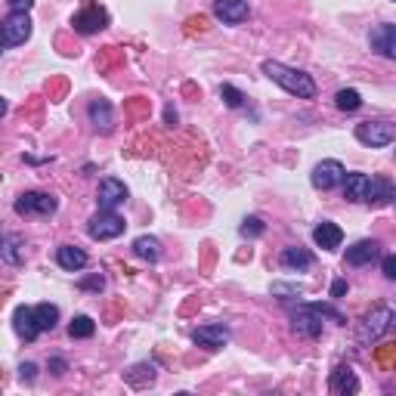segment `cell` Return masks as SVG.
<instances>
[{
  "instance_id": "cell-33",
  "label": "cell",
  "mask_w": 396,
  "mask_h": 396,
  "mask_svg": "<svg viewBox=\"0 0 396 396\" xmlns=\"http://www.w3.org/2000/svg\"><path fill=\"white\" fill-rule=\"evenodd\" d=\"M34 0H10V13H28Z\"/></svg>"
},
{
  "instance_id": "cell-11",
  "label": "cell",
  "mask_w": 396,
  "mask_h": 396,
  "mask_svg": "<svg viewBox=\"0 0 396 396\" xmlns=\"http://www.w3.org/2000/svg\"><path fill=\"white\" fill-rule=\"evenodd\" d=\"M192 340H196L198 347H207V350H220V347L229 340V328L226 325H220V322L198 325V328L192 331Z\"/></svg>"
},
{
  "instance_id": "cell-9",
  "label": "cell",
  "mask_w": 396,
  "mask_h": 396,
  "mask_svg": "<svg viewBox=\"0 0 396 396\" xmlns=\"http://www.w3.org/2000/svg\"><path fill=\"white\" fill-rule=\"evenodd\" d=\"M344 165L335 158H328V161H319V165L313 167V186L316 189H322V192H328V189H335V186L344 183Z\"/></svg>"
},
{
  "instance_id": "cell-32",
  "label": "cell",
  "mask_w": 396,
  "mask_h": 396,
  "mask_svg": "<svg viewBox=\"0 0 396 396\" xmlns=\"http://www.w3.org/2000/svg\"><path fill=\"white\" fill-rule=\"evenodd\" d=\"M347 288H350V285H347V279H335V285H331V298L340 300L347 294Z\"/></svg>"
},
{
  "instance_id": "cell-20",
  "label": "cell",
  "mask_w": 396,
  "mask_h": 396,
  "mask_svg": "<svg viewBox=\"0 0 396 396\" xmlns=\"http://www.w3.org/2000/svg\"><path fill=\"white\" fill-rule=\"evenodd\" d=\"M328 387H331V393H344L347 396V393L359 390V381H356L350 366H338L335 371H331V378H328Z\"/></svg>"
},
{
  "instance_id": "cell-25",
  "label": "cell",
  "mask_w": 396,
  "mask_h": 396,
  "mask_svg": "<svg viewBox=\"0 0 396 396\" xmlns=\"http://www.w3.org/2000/svg\"><path fill=\"white\" fill-rule=\"evenodd\" d=\"M34 322L41 331H53L59 322V307L56 304H37L34 307Z\"/></svg>"
},
{
  "instance_id": "cell-22",
  "label": "cell",
  "mask_w": 396,
  "mask_h": 396,
  "mask_svg": "<svg viewBox=\"0 0 396 396\" xmlns=\"http://www.w3.org/2000/svg\"><path fill=\"white\" fill-rule=\"evenodd\" d=\"M279 263H282L285 269H309L313 267V254H309L307 248H285V251L279 254Z\"/></svg>"
},
{
  "instance_id": "cell-38",
  "label": "cell",
  "mask_w": 396,
  "mask_h": 396,
  "mask_svg": "<svg viewBox=\"0 0 396 396\" xmlns=\"http://www.w3.org/2000/svg\"><path fill=\"white\" fill-rule=\"evenodd\" d=\"M4 115H6V99L0 96V118H4Z\"/></svg>"
},
{
  "instance_id": "cell-21",
  "label": "cell",
  "mask_w": 396,
  "mask_h": 396,
  "mask_svg": "<svg viewBox=\"0 0 396 396\" xmlns=\"http://www.w3.org/2000/svg\"><path fill=\"white\" fill-rule=\"evenodd\" d=\"M56 263L62 269H68V273H77V269L87 267V254H84L81 248H75V245H62L56 251Z\"/></svg>"
},
{
  "instance_id": "cell-15",
  "label": "cell",
  "mask_w": 396,
  "mask_h": 396,
  "mask_svg": "<svg viewBox=\"0 0 396 396\" xmlns=\"http://www.w3.org/2000/svg\"><path fill=\"white\" fill-rule=\"evenodd\" d=\"M313 242L325 248V251H335V248H340V242H344V229L331 220H322L319 226L313 229Z\"/></svg>"
},
{
  "instance_id": "cell-26",
  "label": "cell",
  "mask_w": 396,
  "mask_h": 396,
  "mask_svg": "<svg viewBox=\"0 0 396 396\" xmlns=\"http://www.w3.org/2000/svg\"><path fill=\"white\" fill-rule=\"evenodd\" d=\"M93 331H96V322L90 319V316H75L72 325H68V335L84 340V338H93Z\"/></svg>"
},
{
  "instance_id": "cell-39",
  "label": "cell",
  "mask_w": 396,
  "mask_h": 396,
  "mask_svg": "<svg viewBox=\"0 0 396 396\" xmlns=\"http://www.w3.org/2000/svg\"><path fill=\"white\" fill-rule=\"evenodd\" d=\"M0 53H4V44H0Z\"/></svg>"
},
{
  "instance_id": "cell-16",
  "label": "cell",
  "mask_w": 396,
  "mask_h": 396,
  "mask_svg": "<svg viewBox=\"0 0 396 396\" xmlns=\"http://www.w3.org/2000/svg\"><path fill=\"white\" fill-rule=\"evenodd\" d=\"M13 328H15V335L25 338V340H34L41 335V328H37V322H34V307H15Z\"/></svg>"
},
{
  "instance_id": "cell-6",
  "label": "cell",
  "mask_w": 396,
  "mask_h": 396,
  "mask_svg": "<svg viewBox=\"0 0 396 396\" xmlns=\"http://www.w3.org/2000/svg\"><path fill=\"white\" fill-rule=\"evenodd\" d=\"M31 37V19L28 13H10L0 22V44L4 46H19Z\"/></svg>"
},
{
  "instance_id": "cell-37",
  "label": "cell",
  "mask_w": 396,
  "mask_h": 396,
  "mask_svg": "<svg viewBox=\"0 0 396 396\" xmlns=\"http://www.w3.org/2000/svg\"><path fill=\"white\" fill-rule=\"evenodd\" d=\"M50 369H53V375H62L65 371V359H50Z\"/></svg>"
},
{
  "instance_id": "cell-5",
  "label": "cell",
  "mask_w": 396,
  "mask_h": 396,
  "mask_svg": "<svg viewBox=\"0 0 396 396\" xmlns=\"http://www.w3.org/2000/svg\"><path fill=\"white\" fill-rule=\"evenodd\" d=\"M56 207H59V198L50 196V192H22L15 198V214H22V217H28V214L50 217V214H56Z\"/></svg>"
},
{
  "instance_id": "cell-27",
  "label": "cell",
  "mask_w": 396,
  "mask_h": 396,
  "mask_svg": "<svg viewBox=\"0 0 396 396\" xmlns=\"http://www.w3.org/2000/svg\"><path fill=\"white\" fill-rule=\"evenodd\" d=\"M124 378H127V384H134V387H146V384L155 381V366H146V362L143 366H134Z\"/></svg>"
},
{
  "instance_id": "cell-7",
  "label": "cell",
  "mask_w": 396,
  "mask_h": 396,
  "mask_svg": "<svg viewBox=\"0 0 396 396\" xmlns=\"http://www.w3.org/2000/svg\"><path fill=\"white\" fill-rule=\"evenodd\" d=\"M124 217H118L115 211H99L96 217H90V223H87V232H90V238H96V242H108V238H118L121 232H124Z\"/></svg>"
},
{
  "instance_id": "cell-34",
  "label": "cell",
  "mask_w": 396,
  "mask_h": 396,
  "mask_svg": "<svg viewBox=\"0 0 396 396\" xmlns=\"http://www.w3.org/2000/svg\"><path fill=\"white\" fill-rule=\"evenodd\" d=\"M384 276L396 279V257H393V254H387V257H384Z\"/></svg>"
},
{
  "instance_id": "cell-23",
  "label": "cell",
  "mask_w": 396,
  "mask_h": 396,
  "mask_svg": "<svg viewBox=\"0 0 396 396\" xmlns=\"http://www.w3.org/2000/svg\"><path fill=\"white\" fill-rule=\"evenodd\" d=\"M375 201V205H390L393 201V183L387 180V177H371L369 183V205Z\"/></svg>"
},
{
  "instance_id": "cell-24",
  "label": "cell",
  "mask_w": 396,
  "mask_h": 396,
  "mask_svg": "<svg viewBox=\"0 0 396 396\" xmlns=\"http://www.w3.org/2000/svg\"><path fill=\"white\" fill-rule=\"evenodd\" d=\"M134 254L139 260H149V263H158L161 260V242L152 236H139L134 242Z\"/></svg>"
},
{
  "instance_id": "cell-28",
  "label": "cell",
  "mask_w": 396,
  "mask_h": 396,
  "mask_svg": "<svg viewBox=\"0 0 396 396\" xmlns=\"http://www.w3.org/2000/svg\"><path fill=\"white\" fill-rule=\"evenodd\" d=\"M335 106L340 108V112H356V108L362 106V96H359V93H356V90H338Z\"/></svg>"
},
{
  "instance_id": "cell-29",
  "label": "cell",
  "mask_w": 396,
  "mask_h": 396,
  "mask_svg": "<svg viewBox=\"0 0 396 396\" xmlns=\"http://www.w3.org/2000/svg\"><path fill=\"white\" fill-rule=\"evenodd\" d=\"M220 96H223V103H226L229 108H245V93L236 90L232 84H223V87H220Z\"/></svg>"
},
{
  "instance_id": "cell-19",
  "label": "cell",
  "mask_w": 396,
  "mask_h": 396,
  "mask_svg": "<svg viewBox=\"0 0 396 396\" xmlns=\"http://www.w3.org/2000/svg\"><path fill=\"white\" fill-rule=\"evenodd\" d=\"M369 183L371 177L369 174H344V198L350 201H369Z\"/></svg>"
},
{
  "instance_id": "cell-8",
  "label": "cell",
  "mask_w": 396,
  "mask_h": 396,
  "mask_svg": "<svg viewBox=\"0 0 396 396\" xmlns=\"http://www.w3.org/2000/svg\"><path fill=\"white\" fill-rule=\"evenodd\" d=\"M96 201H99V211H118L124 201H127V186H124L118 177H106V180L99 183Z\"/></svg>"
},
{
  "instance_id": "cell-14",
  "label": "cell",
  "mask_w": 396,
  "mask_h": 396,
  "mask_svg": "<svg viewBox=\"0 0 396 396\" xmlns=\"http://www.w3.org/2000/svg\"><path fill=\"white\" fill-rule=\"evenodd\" d=\"M381 257V245L375 242V238H362V242H356L353 248H347V263L350 267H366V263L378 260Z\"/></svg>"
},
{
  "instance_id": "cell-35",
  "label": "cell",
  "mask_w": 396,
  "mask_h": 396,
  "mask_svg": "<svg viewBox=\"0 0 396 396\" xmlns=\"http://www.w3.org/2000/svg\"><path fill=\"white\" fill-rule=\"evenodd\" d=\"M276 294H300L304 288H298V285H273Z\"/></svg>"
},
{
  "instance_id": "cell-2",
  "label": "cell",
  "mask_w": 396,
  "mask_h": 396,
  "mask_svg": "<svg viewBox=\"0 0 396 396\" xmlns=\"http://www.w3.org/2000/svg\"><path fill=\"white\" fill-rule=\"evenodd\" d=\"M393 309L390 307H375L366 319L359 322V344H378L387 331L393 328Z\"/></svg>"
},
{
  "instance_id": "cell-3",
  "label": "cell",
  "mask_w": 396,
  "mask_h": 396,
  "mask_svg": "<svg viewBox=\"0 0 396 396\" xmlns=\"http://www.w3.org/2000/svg\"><path fill=\"white\" fill-rule=\"evenodd\" d=\"M106 25H108V13L99 4H93V0H87V4L72 15V28L77 34H96V31H103Z\"/></svg>"
},
{
  "instance_id": "cell-36",
  "label": "cell",
  "mask_w": 396,
  "mask_h": 396,
  "mask_svg": "<svg viewBox=\"0 0 396 396\" xmlns=\"http://www.w3.org/2000/svg\"><path fill=\"white\" fill-rule=\"evenodd\" d=\"M81 288H103V276H96V279H87V282H81Z\"/></svg>"
},
{
  "instance_id": "cell-17",
  "label": "cell",
  "mask_w": 396,
  "mask_h": 396,
  "mask_svg": "<svg viewBox=\"0 0 396 396\" xmlns=\"http://www.w3.org/2000/svg\"><path fill=\"white\" fill-rule=\"evenodd\" d=\"M87 112H90V121H93V127H96L99 134H112V127H115V118H112V103H108V99H93Z\"/></svg>"
},
{
  "instance_id": "cell-18",
  "label": "cell",
  "mask_w": 396,
  "mask_h": 396,
  "mask_svg": "<svg viewBox=\"0 0 396 396\" xmlns=\"http://www.w3.org/2000/svg\"><path fill=\"white\" fill-rule=\"evenodd\" d=\"M0 257H4L6 263H13V267H19V263L25 260V238H22L19 232L0 236Z\"/></svg>"
},
{
  "instance_id": "cell-12",
  "label": "cell",
  "mask_w": 396,
  "mask_h": 396,
  "mask_svg": "<svg viewBox=\"0 0 396 396\" xmlns=\"http://www.w3.org/2000/svg\"><path fill=\"white\" fill-rule=\"evenodd\" d=\"M369 44H371V50H378L384 59H396V25H393V22L378 25L369 34Z\"/></svg>"
},
{
  "instance_id": "cell-31",
  "label": "cell",
  "mask_w": 396,
  "mask_h": 396,
  "mask_svg": "<svg viewBox=\"0 0 396 396\" xmlns=\"http://www.w3.org/2000/svg\"><path fill=\"white\" fill-rule=\"evenodd\" d=\"M19 378H22V381H34V378H37V366H34V362H22V366H19Z\"/></svg>"
},
{
  "instance_id": "cell-13",
  "label": "cell",
  "mask_w": 396,
  "mask_h": 396,
  "mask_svg": "<svg viewBox=\"0 0 396 396\" xmlns=\"http://www.w3.org/2000/svg\"><path fill=\"white\" fill-rule=\"evenodd\" d=\"M214 15L226 25H238L248 19V0H214Z\"/></svg>"
},
{
  "instance_id": "cell-10",
  "label": "cell",
  "mask_w": 396,
  "mask_h": 396,
  "mask_svg": "<svg viewBox=\"0 0 396 396\" xmlns=\"http://www.w3.org/2000/svg\"><path fill=\"white\" fill-rule=\"evenodd\" d=\"M291 325H294V331H298L300 338H319L322 335V316L316 313L309 304H304L298 313L291 316Z\"/></svg>"
},
{
  "instance_id": "cell-30",
  "label": "cell",
  "mask_w": 396,
  "mask_h": 396,
  "mask_svg": "<svg viewBox=\"0 0 396 396\" xmlns=\"http://www.w3.org/2000/svg\"><path fill=\"white\" fill-rule=\"evenodd\" d=\"M263 229H267V223H263L260 217H248V220L242 223V229H238V232H242L245 238H257V236H263Z\"/></svg>"
},
{
  "instance_id": "cell-4",
  "label": "cell",
  "mask_w": 396,
  "mask_h": 396,
  "mask_svg": "<svg viewBox=\"0 0 396 396\" xmlns=\"http://www.w3.org/2000/svg\"><path fill=\"white\" fill-rule=\"evenodd\" d=\"M356 139L362 146L381 149V146H390L396 139V127L387 121H362V124H356Z\"/></svg>"
},
{
  "instance_id": "cell-1",
  "label": "cell",
  "mask_w": 396,
  "mask_h": 396,
  "mask_svg": "<svg viewBox=\"0 0 396 396\" xmlns=\"http://www.w3.org/2000/svg\"><path fill=\"white\" fill-rule=\"evenodd\" d=\"M263 75H267L269 81H276L282 90H288L291 96L316 99V81L307 72H300V68H291V65L276 62V59H267V62H263Z\"/></svg>"
}]
</instances>
